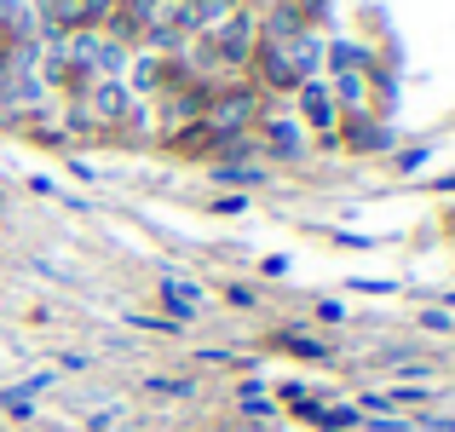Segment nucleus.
Wrapping results in <instances>:
<instances>
[{
  "label": "nucleus",
  "instance_id": "f257e3e1",
  "mask_svg": "<svg viewBox=\"0 0 455 432\" xmlns=\"http://www.w3.org/2000/svg\"><path fill=\"white\" fill-rule=\"evenodd\" d=\"M300 116H306L311 127H317V133H329V127H334V116H340V110H334L329 87H317V81H306V87H300Z\"/></svg>",
  "mask_w": 455,
  "mask_h": 432
},
{
  "label": "nucleus",
  "instance_id": "f03ea898",
  "mask_svg": "<svg viewBox=\"0 0 455 432\" xmlns=\"http://www.w3.org/2000/svg\"><path fill=\"white\" fill-rule=\"evenodd\" d=\"M259 133H266V144L277 156H294V150H300V127L283 122V116H266V122H259Z\"/></svg>",
  "mask_w": 455,
  "mask_h": 432
},
{
  "label": "nucleus",
  "instance_id": "7ed1b4c3",
  "mask_svg": "<svg viewBox=\"0 0 455 432\" xmlns=\"http://www.w3.org/2000/svg\"><path fill=\"white\" fill-rule=\"evenodd\" d=\"M92 104H99V116H110V122H116V116H127V110H133L127 87H116V81H104V87L92 92Z\"/></svg>",
  "mask_w": 455,
  "mask_h": 432
},
{
  "label": "nucleus",
  "instance_id": "20e7f679",
  "mask_svg": "<svg viewBox=\"0 0 455 432\" xmlns=\"http://www.w3.org/2000/svg\"><path fill=\"white\" fill-rule=\"evenodd\" d=\"M162 294H167V306H173V311H179V317H190V311H196V306H202V294H196V283H167V288H162Z\"/></svg>",
  "mask_w": 455,
  "mask_h": 432
}]
</instances>
